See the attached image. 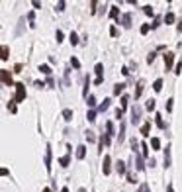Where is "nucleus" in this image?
Masks as SVG:
<instances>
[{
    "instance_id": "obj_9",
    "label": "nucleus",
    "mask_w": 182,
    "mask_h": 192,
    "mask_svg": "<svg viewBox=\"0 0 182 192\" xmlns=\"http://www.w3.org/2000/svg\"><path fill=\"white\" fill-rule=\"evenodd\" d=\"M149 131H151V124L147 122V124H143V126H141V135H149Z\"/></svg>"
},
{
    "instance_id": "obj_34",
    "label": "nucleus",
    "mask_w": 182,
    "mask_h": 192,
    "mask_svg": "<svg viewBox=\"0 0 182 192\" xmlns=\"http://www.w3.org/2000/svg\"><path fill=\"white\" fill-rule=\"evenodd\" d=\"M147 110H149V112L155 110V100H149V102H147Z\"/></svg>"
},
{
    "instance_id": "obj_17",
    "label": "nucleus",
    "mask_w": 182,
    "mask_h": 192,
    "mask_svg": "<svg viewBox=\"0 0 182 192\" xmlns=\"http://www.w3.org/2000/svg\"><path fill=\"white\" fill-rule=\"evenodd\" d=\"M63 118H65L67 122H70L73 120V110H63Z\"/></svg>"
},
{
    "instance_id": "obj_4",
    "label": "nucleus",
    "mask_w": 182,
    "mask_h": 192,
    "mask_svg": "<svg viewBox=\"0 0 182 192\" xmlns=\"http://www.w3.org/2000/svg\"><path fill=\"white\" fill-rule=\"evenodd\" d=\"M131 124H133V126H135V124H139V120H141V108L139 106H135L133 108V110H131Z\"/></svg>"
},
{
    "instance_id": "obj_40",
    "label": "nucleus",
    "mask_w": 182,
    "mask_h": 192,
    "mask_svg": "<svg viewBox=\"0 0 182 192\" xmlns=\"http://www.w3.org/2000/svg\"><path fill=\"white\" fill-rule=\"evenodd\" d=\"M174 73H176V75H180V73H182V63H178V65H176V71H174Z\"/></svg>"
},
{
    "instance_id": "obj_38",
    "label": "nucleus",
    "mask_w": 182,
    "mask_h": 192,
    "mask_svg": "<svg viewBox=\"0 0 182 192\" xmlns=\"http://www.w3.org/2000/svg\"><path fill=\"white\" fill-rule=\"evenodd\" d=\"M86 139H88V141H94L96 137H94V133H92V131H86Z\"/></svg>"
},
{
    "instance_id": "obj_33",
    "label": "nucleus",
    "mask_w": 182,
    "mask_h": 192,
    "mask_svg": "<svg viewBox=\"0 0 182 192\" xmlns=\"http://www.w3.org/2000/svg\"><path fill=\"white\" fill-rule=\"evenodd\" d=\"M143 12L147 16H153V8H151V6H143Z\"/></svg>"
},
{
    "instance_id": "obj_26",
    "label": "nucleus",
    "mask_w": 182,
    "mask_h": 192,
    "mask_svg": "<svg viewBox=\"0 0 182 192\" xmlns=\"http://www.w3.org/2000/svg\"><path fill=\"white\" fill-rule=\"evenodd\" d=\"M117 16H120V10H117L116 6H114V8L110 10V18H117Z\"/></svg>"
},
{
    "instance_id": "obj_16",
    "label": "nucleus",
    "mask_w": 182,
    "mask_h": 192,
    "mask_svg": "<svg viewBox=\"0 0 182 192\" xmlns=\"http://www.w3.org/2000/svg\"><path fill=\"white\" fill-rule=\"evenodd\" d=\"M151 145H153V149H161V139L159 137H153V139H151Z\"/></svg>"
},
{
    "instance_id": "obj_44",
    "label": "nucleus",
    "mask_w": 182,
    "mask_h": 192,
    "mask_svg": "<svg viewBox=\"0 0 182 192\" xmlns=\"http://www.w3.org/2000/svg\"><path fill=\"white\" fill-rule=\"evenodd\" d=\"M159 26H161V22H159V20H155V22H153V26H151V28L155 29V28H159Z\"/></svg>"
},
{
    "instance_id": "obj_28",
    "label": "nucleus",
    "mask_w": 182,
    "mask_h": 192,
    "mask_svg": "<svg viewBox=\"0 0 182 192\" xmlns=\"http://www.w3.org/2000/svg\"><path fill=\"white\" fill-rule=\"evenodd\" d=\"M86 118H88V122H94V120H96V112H94V110H90V112L86 114Z\"/></svg>"
},
{
    "instance_id": "obj_45",
    "label": "nucleus",
    "mask_w": 182,
    "mask_h": 192,
    "mask_svg": "<svg viewBox=\"0 0 182 192\" xmlns=\"http://www.w3.org/2000/svg\"><path fill=\"white\" fill-rule=\"evenodd\" d=\"M141 192H149V186H147V184H141Z\"/></svg>"
},
{
    "instance_id": "obj_6",
    "label": "nucleus",
    "mask_w": 182,
    "mask_h": 192,
    "mask_svg": "<svg viewBox=\"0 0 182 192\" xmlns=\"http://www.w3.org/2000/svg\"><path fill=\"white\" fill-rule=\"evenodd\" d=\"M110 163H112V159H110V155H106V157H104V165H102L104 174H110Z\"/></svg>"
},
{
    "instance_id": "obj_27",
    "label": "nucleus",
    "mask_w": 182,
    "mask_h": 192,
    "mask_svg": "<svg viewBox=\"0 0 182 192\" xmlns=\"http://www.w3.org/2000/svg\"><path fill=\"white\" fill-rule=\"evenodd\" d=\"M16 100H10V102H8V110H10V112H12V114H16Z\"/></svg>"
},
{
    "instance_id": "obj_7",
    "label": "nucleus",
    "mask_w": 182,
    "mask_h": 192,
    "mask_svg": "<svg viewBox=\"0 0 182 192\" xmlns=\"http://www.w3.org/2000/svg\"><path fill=\"white\" fill-rule=\"evenodd\" d=\"M76 157H79V159H84V157H86V147L84 145L76 147Z\"/></svg>"
},
{
    "instance_id": "obj_8",
    "label": "nucleus",
    "mask_w": 182,
    "mask_h": 192,
    "mask_svg": "<svg viewBox=\"0 0 182 192\" xmlns=\"http://www.w3.org/2000/svg\"><path fill=\"white\" fill-rule=\"evenodd\" d=\"M121 24H123L125 28H129L131 26V14H123L121 16Z\"/></svg>"
},
{
    "instance_id": "obj_30",
    "label": "nucleus",
    "mask_w": 182,
    "mask_h": 192,
    "mask_svg": "<svg viewBox=\"0 0 182 192\" xmlns=\"http://www.w3.org/2000/svg\"><path fill=\"white\" fill-rule=\"evenodd\" d=\"M70 65L75 67V69H79V67H80V61L76 59V57H73V59H70Z\"/></svg>"
},
{
    "instance_id": "obj_2",
    "label": "nucleus",
    "mask_w": 182,
    "mask_h": 192,
    "mask_svg": "<svg viewBox=\"0 0 182 192\" xmlns=\"http://www.w3.org/2000/svg\"><path fill=\"white\" fill-rule=\"evenodd\" d=\"M0 75H2V82H4L6 86H12L14 82H12V75H10V71H6V69H2L0 71ZM16 86V85H14Z\"/></svg>"
},
{
    "instance_id": "obj_18",
    "label": "nucleus",
    "mask_w": 182,
    "mask_h": 192,
    "mask_svg": "<svg viewBox=\"0 0 182 192\" xmlns=\"http://www.w3.org/2000/svg\"><path fill=\"white\" fill-rule=\"evenodd\" d=\"M106 131H108L106 135H110V137L114 135V124H112V122H108V124H106Z\"/></svg>"
},
{
    "instance_id": "obj_20",
    "label": "nucleus",
    "mask_w": 182,
    "mask_h": 192,
    "mask_svg": "<svg viewBox=\"0 0 182 192\" xmlns=\"http://www.w3.org/2000/svg\"><path fill=\"white\" fill-rule=\"evenodd\" d=\"M69 155H65V157H61V159H59V163H61V167H69Z\"/></svg>"
},
{
    "instance_id": "obj_43",
    "label": "nucleus",
    "mask_w": 182,
    "mask_h": 192,
    "mask_svg": "<svg viewBox=\"0 0 182 192\" xmlns=\"http://www.w3.org/2000/svg\"><path fill=\"white\" fill-rule=\"evenodd\" d=\"M153 61H155V53H151V55L147 57V63H153Z\"/></svg>"
},
{
    "instance_id": "obj_21",
    "label": "nucleus",
    "mask_w": 182,
    "mask_h": 192,
    "mask_svg": "<svg viewBox=\"0 0 182 192\" xmlns=\"http://www.w3.org/2000/svg\"><path fill=\"white\" fill-rule=\"evenodd\" d=\"M39 71H41L43 75H51V69H49V65H39Z\"/></svg>"
},
{
    "instance_id": "obj_37",
    "label": "nucleus",
    "mask_w": 182,
    "mask_h": 192,
    "mask_svg": "<svg viewBox=\"0 0 182 192\" xmlns=\"http://www.w3.org/2000/svg\"><path fill=\"white\" fill-rule=\"evenodd\" d=\"M55 38H57V41H63V32H61V29H57Z\"/></svg>"
},
{
    "instance_id": "obj_36",
    "label": "nucleus",
    "mask_w": 182,
    "mask_h": 192,
    "mask_svg": "<svg viewBox=\"0 0 182 192\" xmlns=\"http://www.w3.org/2000/svg\"><path fill=\"white\" fill-rule=\"evenodd\" d=\"M141 149H143V157H147V155H149V147L145 145V143H141Z\"/></svg>"
},
{
    "instance_id": "obj_3",
    "label": "nucleus",
    "mask_w": 182,
    "mask_h": 192,
    "mask_svg": "<svg viewBox=\"0 0 182 192\" xmlns=\"http://www.w3.org/2000/svg\"><path fill=\"white\" fill-rule=\"evenodd\" d=\"M45 169L47 173H51V145L45 147Z\"/></svg>"
},
{
    "instance_id": "obj_22",
    "label": "nucleus",
    "mask_w": 182,
    "mask_h": 192,
    "mask_svg": "<svg viewBox=\"0 0 182 192\" xmlns=\"http://www.w3.org/2000/svg\"><path fill=\"white\" fill-rule=\"evenodd\" d=\"M86 100H88V102H86V104H88V106H90V110H94V106H96V98H94V96H88V98H86Z\"/></svg>"
},
{
    "instance_id": "obj_32",
    "label": "nucleus",
    "mask_w": 182,
    "mask_h": 192,
    "mask_svg": "<svg viewBox=\"0 0 182 192\" xmlns=\"http://www.w3.org/2000/svg\"><path fill=\"white\" fill-rule=\"evenodd\" d=\"M70 43H73V45H76V43H79V38H76V33H75V32L70 33Z\"/></svg>"
},
{
    "instance_id": "obj_10",
    "label": "nucleus",
    "mask_w": 182,
    "mask_h": 192,
    "mask_svg": "<svg viewBox=\"0 0 182 192\" xmlns=\"http://www.w3.org/2000/svg\"><path fill=\"white\" fill-rule=\"evenodd\" d=\"M110 102H112V100H110V98H106V100H104V102L98 106V110H100V112H106L108 108H110Z\"/></svg>"
},
{
    "instance_id": "obj_19",
    "label": "nucleus",
    "mask_w": 182,
    "mask_h": 192,
    "mask_svg": "<svg viewBox=\"0 0 182 192\" xmlns=\"http://www.w3.org/2000/svg\"><path fill=\"white\" fill-rule=\"evenodd\" d=\"M94 71H96V75H98V79H102V73H104V65H102V63H98Z\"/></svg>"
},
{
    "instance_id": "obj_47",
    "label": "nucleus",
    "mask_w": 182,
    "mask_h": 192,
    "mask_svg": "<svg viewBox=\"0 0 182 192\" xmlns=\"http://www.w3.org/2000/svg\"><path fill=\"white\" fill-rule=\"evenodd\" d=\"M43 192H51V188H43Z\"/></svg>"
},
{
    "instance_id": "obj_1",
    "label": "nucleus",
    "mask_w": 182,
    "mask_h": 192,
    "mask_svg": "<svg viewBox=\"0 0 182 192\" xmlns=\"http://www.w3.org/2000/svg\"><path fill=\"white\" fill-rule=\"evenodd\" d=\"M16 102H23V100H26V86L22 85V82H18V85H16Z\"/></svg>"
},
{
    "instance_id": "obj_12",
    "label": "nucleus",
    "mask_w": 182,
    "mask_h": 192,
    "mask_svg": "<svg viewBox=\"0 0 182 192\" xmlns=\"http://www.w3.org/2000/svg\"><path fill=\"white\" fill-rule=\"evenodd\" d=\"M123 88H125V85H123V82H117V85L114 86V94H116V96H117V94H120V92H123Z\"/></svg>"
},
{
    "instance_id": "obj_29",
    "label": "nucleus",
    "mask_w": 182,
    "mask_h": 192,
    "mask_svg": "<svg viewBox=\"0 0 182 192\" xmlns=\"http://www.w3.org/2000/svg\"><path fill=\"white\" fill-rule=\"evenodd\" d=\"M127 102H129V98H127V96H121V110L127 108Z\"/></svg>"
},
{
    "instance_id": "obj_48",
    "label": "nucleus",
    "mask_w": 182,
    "mask_h": 192,
    "mask_svg": "<svg viewBox=\"0 0 182 192\" xmlns=\"http://www.w3.org/2000/svg\"><path fill=\"white\" fill-rule=\"evenodd\" d=\"M61 192H69V188H63V190H61Z\"/></svg>"
},
{
    "instance_id": "obj_25",
    "label": "nucleus",
    "mask_w": 182,
    "mask_h": 192,
    "mask_svg": "<svg viewBox=\"0 0 182 192\" xmlns=\"http://www.w3.org/2000/svg\"><path fill=\"white\" fill-rule=\"evenodd\" d=\"M155 118H157V126H159L161 129H164V122H163V118H161V114H157Z\"/></svg>"
},
{
    "instance_id": "obj_39",
    "label": "nucleus",
    "mask_w": 182,
    "mask_h": 192,
    "mask_svg": "<svg viewBox=\"0 0 182 192\" xmlns=\"http://www.w3.org/2000/svg\"><path fill=\"white\" fill-rule=\"evenodd\" d=\"M172 102H174L172 98H170V100H168V102H167V110H168V112H170V110H172Z\"/></svg>"
},
{
    "instance_id": "obj_24",
    "label": "nucleus",
    "mask_w": 182,
    "mask_h": 192,
    "mask_svg": "<svg viewBox=\"0 0 182 192\" xmlns=\"http://www.w3.org/2000/svg\"><path fill=\"white\" fill-rule=\"evenodd\" d=\"M164 22H167V24H172L174 22V14H172V12H168V14L164 16Z\"/></svg>"
},
{
    "instance_id": "obj_13",
    "label": "nucleus",
    "mask_w": 182,
    "mask_h": 192,
    "mask_svg": "<svg viewBox=\"0 0 182 192\" xmlns=\"http://www.w3.org/2000/svg\"><path fill=\"white\" fill-rule=\"evenodd\" d=\"M164 167H170V149L167 147V151H164Z\"/></svg>"
},
{
    "instance_id": "obj_42",
    "label": "nucleus",
    "mask_w": 182,
    "mask_h": 192,
    "mask_svg": "<svg viewBox=\"0 0 182 192\" xmlns=\"http://www.w3.org/2000/svg\"><path fill=\"white\" fill-rule=\"evenodd\" d=\"M110 35H114V38H116V35H117V29L116 28H110Z\"/></svg>"
},
{
    "instance_id": "obj_11",
    "label": "nucleus",
    "mask_w": 182,
    "mask_h": 192,
    "mask_svg": "<svg viewBox=\"0 0 182 192\" xmlns=\"http://www.w3.org/2000/svg\"><path fill=\"white\" fill-rule=\"evenodd\" d=\"M153 90H155V92H161V90H163V80H161V79H157V80H155Z\"/></svg>"
},
{
    "instance_id": "obj_23",
    "label": "nucleus",
    "mask_w": 182,
    "mask_h": 192,
    "mask_svg": "<svg viewBox=\"0 0 182 192\" xmlns=\"http://www.w3.org/2000/svg\"><path fill=\"white\" fill-rule=\"evenodd\" d=\"M123 137H125V124H121V127H120V143L123 141Z\"/></svg>"
},
{
    "instance_id": "obj_31",
    "label": "nucleus",
    "mask_w": 182,
    "mask_h": 192,
    "mask_svg": "<svg viewBox=\"0 0 182 192\" xmlns=\"http://www.w3.org/2000/svg\"><path fill=\"white\" fill-rule=\"evenodd\" d=\"M6 59H8V47H2V61H6Z\"/></svg>"
},
{
    "instance_id": "obj_15",
    "label": "nucleus",
    "mask_w": 182,
    "mask_h": 192,
    "mask_svg": "<svg viewBox=\"0 0 182 192\" xmlns=\"http://www.w3.org/2000/svg\"><path fill=\"white\" fill-rule=\"evenodd\" d=\"M116 169H117V173H120V174H123V173H125V163H121V161H117Z\"/></svg>"
},
{
    "instance_id": "obj_35",
    "label": "nucleus",
    "mask_w": 182,
    "mask_h": 192,
    "mask_svg": "<svg viewBox=\"0 0 182 192\" xmlns=\"http://www.w3.org/2000/svg\"><path fill=\"white\" fill-rule=\"evenodd\" d=\"M149 28H151L149 24H143V26H141V33H143V35H145V33L149 32Z\"/></svg>"
},
{
    "instance_id": "obj_41",
    "label": "nucleus",
    "mask_w": 182,
    "mask_h": 192,
    "mask_svg": "<svg viewBox=\"0 0 182 192\" xmlns=\"http://www.w3.org/2000/svg\"><path fill=\"white\" fill-rule=\"evenodd\" d=\"M127 180H129V182H135V177H133L131 173H127Z\"/></svg>"
},
{
    "instance_id": "obj_14",
    "label": "nucleus",
    "mask_w": 182,
    "mask_h": 192,
    "mask_svg": "<svg viewBox=\"0 0 182 192\" xmlns=\"http://www.w3.org/2000/svg\"><path fill=\"white\" fill-rule=\"evenodd\" d=\"M141 92H143V80H139L137 82V88H135V98H139Z\"/></svg>"
},
{
    "instance_id": "obj_46",
    "label": "nucleus",
    "mask_w": 182,
    "mask_h": 192,
    "mask_svg": "<svg viewBox=\"0 0 182 192\" xmlns=\"http://www.w3.org/2000/svg\"><path fill=\"white\" fill-rule=\"evenodd\" d=\"M167 192H174V188H172V184H168V186H167Z\"/></svg>"
},
{
    "instance_id": "obj_5",
    "label": "nucleus",
    "mask_w": 182,
    "mask_h": 192,
    "mask_svg": "<svg viewBox=\"0 0 182 192\" xmlns=\"http://www.w3.org/2000/svg\"><path fill=\"white\" fill-rule=\"evenodd\" d=\"M172 63H174V53H164V67H167V71H170Z\"/></svg>"
}]
</instances>
